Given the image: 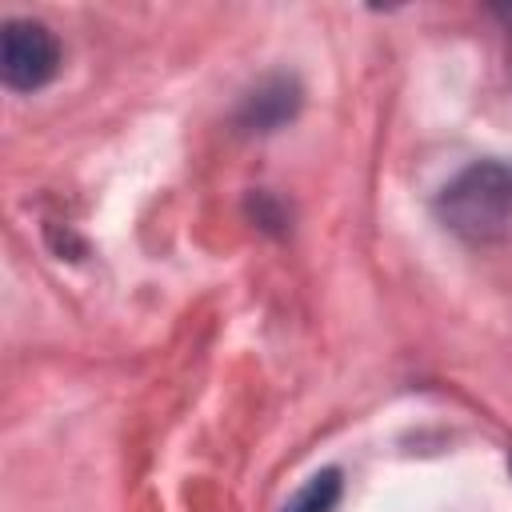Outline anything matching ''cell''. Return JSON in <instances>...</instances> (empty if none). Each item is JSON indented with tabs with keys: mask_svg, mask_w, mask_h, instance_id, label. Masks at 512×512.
<instances>
[{
	"mask_svg": "<svg viewBox=\"0 0 512 512\" xmlns=\"http://www.w3.org/2000/svg\"><path fill=\"white\" fill-rule=\"evenodd\" d=\"M436 216L468 244L500 240L512 224V168L500 160H476L436 196Z\"/></svg>",
	"mask_w": 512,
	"mask_h": 512,
	"instance_id": "6da1fadb",
	"label": "cell"
},
{
	"mask_svg": "<svg viewBox=\"0 0 512 512\" xmlns=\"http://www.w3.org/2000/svg\"><path fill=\"white\" fill-rule=\"evenodd\" d=\"M60 68V44L40 20H4L0 32V80L12 92H36L44 88Z\"/></svg>",
	"mask_w": 512,
	"mask_h": 512,
	"instance_id": "7a4b0ae2",
	"label": "cell"
},
{
	"mask_svg": "<svg viewBox=\"0 0 512 512\" xmlns=\"http://www.w3.org/2000/svg\"><path fill=\"white\" fill-rule=\"evenodd\" d=\"M300 112V84L296 76H264L236 108L240 132H276Z\"/></svg>",
	"mask_w": 512,
	"mask_h": 512,
	"instance_id": "3957f363",
	"label": "cell"
},
{
	"mask_svg": "<svg viewBox=\"0 0 512 512\" xmlns=\"http://www.w3.org/2000/svg\"><path fill=\"white\" fill-rule=\"evenodd\" d=\"M340 500V472L324 468L316 476H308V484L284 504V512H332Z\"/></svg>",
	"mask_w": 512,
	"mask_h": 512,
	"instance_id": "277c9868",
	"label": "cell"
}]
</instances>
